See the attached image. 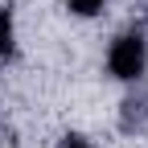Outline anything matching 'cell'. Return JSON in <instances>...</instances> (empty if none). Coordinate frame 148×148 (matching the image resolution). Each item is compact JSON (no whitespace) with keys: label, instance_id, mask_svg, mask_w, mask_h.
<instances>
[{"label":"cell","instance_id":"obj_1","mask_svg":"<svg viewBox=\"0 0 148 148\" xmlns=\"http://www.w3.org/2000/svg\"><path fill=\"white\" fill-rule=\"evenodd\" d=\"M144 66H148V41H144L140 33H123V37L111 41V49H107V70L115 74V78L136 82L140 74H144Z\"/></svg>","mask_w":148,"mask_h":148},{"label":"cell","instance_id":"obj_2","mask_svg":"<svg viewBox=\"0 0 148 148\" xmlns=\"http://www.w3.org/2000/svg\"><path fill=\"white\" fill-rule=\"evenodd\" d=\"M12 49V16H8V8H0V58Z\"/></svg>","mask_w":148,"mask_h":148},{"label":"cell","instance_id":"obj_3","mask_svg":"<svg viewBox=\"0 0 148 148\" xmlns=\"http://www.w3.org/2000/svg\"><path fill=\"white\" fill-rule=\"evenodd\" d=\"M66 4H70V12H78V16H95L103 8V0H66Z\"/></svg>","mask_w":148,"mask_h":148},{"label":"cell","instance_id":"obj_4","mask_svg":"<svg viewBox=\"0 0 148 148\" xmlns=\"http://www.w3.org/2000/svg\"><path fill=\"white\" fill-rule=\"evenodd\" d=\"M62 148H90V144H86V140H78V136H70V140H66Z\"/></svg>","mask_w":148,"mask_h":148}]
</instances>
